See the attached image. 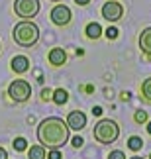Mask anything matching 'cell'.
<instances>
[{
  "label": "cell",
  "mask_w": 151,
  "mask_h": 159,
  "mask_svg": "<svg viewBox=\"0 0 151 159\" xmlns=\"http://www.w3.org/2000/svg\"><path fill=\"white\" fill-rule=\"evenodd\" d=\"M47 59H49V63L53 67H61V65H65V61H67V53H65L63 47H53V49L47 53Z\"/></svg>",
  "instance_id": "9"
},
{
  "label": "cell",
  "mask_w": 151,
  "mask_h": 159,
  "mask_svg": "<svg viewBox=\"0 0 151 159\" xmlns=\"http://www.w3.org/2000/svg\"><path fill=\"white\" fill-rule=\"evenodd\" d=\"M149 159H151V153H149Z\"/></svg>",
  "instance_id": "31"
},
{
  "label": "cell",
  "mask_w": 151,
  "mask_h": 159,
  "mask_svg": "<svg viewBox=\"0 0 151 159\" xmlns=\"http://www.w3.org/2000/svg\"><path fill=\"white\" fill-rule=\"evenodd\" d=\"M104 35H106V38H108V39H116V38H118V35H120V32H118V30H116V28H108V30H106V32H104Z\"/></svg>",
  "instance_id": "19"
},
{
  "label": "cell",
  "mask_w": 151,
  "mask_h": 159,
  "mask_svg": "<svg viewBox=\"0 0 151 159\" xmlns=\"http://www.w3.org/2000/svg\"><path fill=\"white\" fill-rule=\"evenodd\" d=\"M51 100L55 102V104H59V106H63L65 102L69 100V93L65 89H57V90H53V94H51Z\"/></svg>",
  "instance_id": "14"
},
{
  "label": "cell",
  "mask_w": 151,
  "mask_h": 159,
  "mask_svg": "<svg viewBox=\"0 0 151 159\" xmlns=\"http://www.w3.org/2000/svg\"><path fill=\"white\" fill-rule=\"evenodd\" d=\"M47 159H61V151H59V149H51L49 153H47Z\"/></svg>",
  "instance_id": "21"
},
{
  "label": "cell",
  "mask_w": 151,
  "mask_h": 159,
  "mask_svg": "<svg viewBox=\"0 0 151 159\" xmlns=\"http://www.w3.org/2000/svg\"><path fill=\"white\" fill-rule=\"evenodd\" d=\"M8 96L14 102H18V104L28 102L29 96H32V84L28 81H24V79H16V81H12L10 87H8Z\"/></svg>",
  "instance_id": "4"
},
{
  "label": "cell",
  "mask_w": 151,
  "mask_h": 159,
  "mask_svg": "<svg viewBox=\"0 0 151 159\" xmlns=\"http://www.w3.org/2000/svg\"><path fill=\"white\" fill-rule=\"evenodd\" d=\"M147 132H149V136H151V120L147 122Z\"/></svg>",
  "instance_id": "27"
},
{
  "label": "cell",
  "mask_w": 151,
  "mask_h": 159,
  "mask_svg": "<svg viewBox=\"0 0 151 159\" xmlns=\"http://www.w3.org/2000/svg\"><path fill=\"white\" fill-rule=\"evenodd\" d=\"M92 136H94V139L98 143H104V145L106 143H114L120 138V126L110 118H102V120H98L94 124Z\"/></svg>",
  "instance_id": "3"
},
{
  "label": "cell",
  "mask_w": 151,
  "mask_h": 159,
  "mask_svg": "<svg viewBox=\"0 0 151 159\" xmlns=\"http://www.w3.org/2000/svg\"><path fill=\"white\" fill-rule=\"evenodd\" d=\"M140 49H141L143 55L151 57V26L145 28V30L140 34Z\"/></svg>",
  "instance_id": "11"
},
{
  "label": "cell",
  "mask_w": 151,
  "mask_h": 159,
  "mask_svg": "<svg viewBox=\"0 0 151 159\" xmlns=\"http://www.w3.org/2000/svg\"><path fill=\"white\" fill-rule=\"evenodd\" d=\"M67 126H69V130H75V132H81L87 128V114L81 112V110H73V112H69L67 116Z\"/></svg>",
  "instance_id": "8"
},
{
  "label": "cell",
  "mask_w": 151,
  "mask_h": 159,
  "mask_svg": "<svg viewBox=\"0 0 151 159\" xmlns=\"http://www.w3.org/2000/svg\"><path fill=\"white\" fill-rule=\"evenodd\" d=\"M75 2H77L78 6H87V4H90V0H75Z\"/></svg>",
  "instance_id": "26"
},
{
  "label": "cell",
  "mask_w": 151,
  "mask_h": 159,
  "mask_svg": "<svg viewBox=\"0 0 151 159\" xmlns=\"http://www.w3.org/2000/svg\"><path fill=\"white\" fill-rule=\"evenodd\" d=\"M108 159H126V155H124V151H120V149H114V151H110V155H108Z\"/></svg>",
  "instance_id": "20"
},
{
  "label": "cell",
  "mask_w": 151,
  "mask_h": 159,
  "mask_svg": "<svg viewBox=\"0 0 151 159\" xmlns=\"http://www.w3.org/2000/svg\"><path fill=\"white\" fill-rule=\"evenodd\" d=\"M12 145H14V149H16V151H26V149H28V142H26V138H16Z\"/></svg>",
  "instance_id": "17"
},
{
  "label": "cell",
  "mask_w": 151,
  "mask_h": 159,
  "mask_svg": "<svg viewBox=\"0 0 151 159\" xmlns=\"http://www.w3.org/2000/svg\"><path fill=\"white\" fill-rule=\"evenodd\" d=\"M39 0H14V12L22 20H29L39 14Z\"/></svg>",
  "instance_id": "5"
},
{
  "label": "cell",
  "mask_w": 151,
  "mask_h": 159,
  "mask_svg": "<svg viewBox=\"0 0 151 159\" xmlns=\"http://www.w3.org/2000/svg\"><path fill=\"white\" fill-rule=\"evenodd\" d=\"M124 16V6L118 2V0H110V2H106L102 6V18L108 22H118L122 20Z\"/></svg>",
  "instance_id": "7"
},
{
  "label": "cell",
  "mask_w": 151,
  "mask_h": 159,
  "mask_svg": "<svg viewBox=\"0 0 151 159\" xmlns=\"http://www.w3.org/2000/svg\"><path fill=\"white\" fill-rule=\"evenodd\" d=\"M84 34H87V38L88 39H98L100 35H102V28H100V24H96V22H90L87 30H84Z\"/></svg>",
  "instance_id": "12"
},
{
  "label": "cell",
  "mask_w": 151,
  "mask_h": 159,
  "mask_svg": "<svg viewBox=\"0 0 151 159\" xmlns=\"http://www.w3.org/2000/svg\"><path fill=\"white\" fill-rule=\"evenodd\" d=\"M47 157V151L43 145H32L28 149V159H45Z\"/></svg>",
  "instance_id": "13"
},
{
  "label": "cell",
  "mask_w": 151,
  "mask_h": 159,
  "mask_svg": "<svg viewBox=\"0 0 151 159\" xmlns=\"http://www.w3.org/2000/svg\"><path fill=\"white\" fill-rule=\"evenodd\" d=\"M0 49H2V43H0Z\"/></svg>",
  "instance_id": "30"
},
{
  "label": "cell",
  "mask_w": 151,
  "mask_h": 159,
  "mask_svg": "<svg viewBox=\"0 0 151 159\" xmlns=\"http://www.w3.org/2000/svg\"><path fill=\"white\" fill-rule=\"evenodd\" d=\"M38 142L45 149H61L69 142V126L59 116H49L38 126Z\"/></svg>",
  "instance_id": "1"
},
{
  "label": "cell",
  "mask_w": 151,
  "mask_h": 159,
  "mask_svg": "<svg viewBox=\"0 0 151 159\" xmlns=\"http://www.w3.org/2000/svg\"><path fill=\"white\" fill-rule=\"evenodd\" d=\"M12 39L16 41L20 47H33L35 43L39 41V28L35 26L32 20H22L18 22L14 30H12Z\"/></svg>",
  "instance_id": "2"
},
{
  "label": "cell",
  "mask_w": 151,
  "mask_h": 159,
  "mask_svg": "<svg viewBox=\"0 0 151 159\" xmlns=\"http://www.w3.org/2000/svg\"><path fill=\"white\" fill-rule=\"evenodd\" d=\"M140 93H141V98L151 104V77H147L145 81L141 83V87H140Z\"/></svg>",
  "instance_id": "15"
},
{
  "label": "cell",
  "mask_w": 151,
  "mask_h": 159,
  "mask_svg": "<svg viewBox=\"0 0 151 159\" xmlns=\"http://www.w3.org/2000/svg\"><path fill=\"white\" fill-rule=\"evenodd\" d=\"M128 148H130L131 151H140V149L143 148V139H141L140 136H131V138L128 139Z\"/></svg>",
  "instance_id": "16"
},
{
  "label": "cell",
  "mask_w": 151,
  "mask_h": 159,
  "mask_svg": "<svg viewBox=\"0 0 151 159\" xmlns=\"http://www.w3.org/2000/svg\"><path fill=\"white\" fill-rule=\"evenodd\" d=\"M51 94H53V90L43 89V93H41V98H43V100H49V98H51Z\"/></svg>",
  "instance_id": "23"
},
{
  "label": "cell",
  "mask_w": 151,
  "mask_h": 159,
  "mask_svg": "<svg viewBox=\"0 0 151 159\" xmlns=\"http://www.w3.org/2000/svg\"><path fill=\"white\" fill-rule=\"evenodd\" d=\"M134 118H135L137 124H145V122H147V112H143V110H137Z\"/></svg>",
  "instance_id": "18"
},
{
  "label": "cell",
  "mask_w": 151,
  "mask_h": 159,
  "mask_svg": "<svg viewBox=\"0 0 151 159\" xmlns=\"http://www.w3.org/2000/svg\"><path fill=\"white\" fill-rule=\"evenodd\" d=\"M49 2H61V0H49Z\"/></svg>",
  "instance_id": "29"
},
{
  "label": "cell",
  "mask_w": 151,
  "mask_h": 159,
  "mask_svg": "<svg viewBox=\"0 0 151 159\" xmlns=\"http://www.w3.org/2000/svg\"><path fill=\"white\" fill-rule=\"evenodd\" d=\"M73 145H75V148H82V145H84V142H82V138H81V136H77V138H73Z\"/></svg>",
  "instance_id": "22"
},
{
  "label": "cell",
  "mask_w": 151,
  "mask_h": 159,
  "mask_svg": "<svg viewBox=\"0 0 151 159\" xmlns=\"http://www.w3.org/2000/svg\"><path fill=\"white\" fill-rule=\"evenodd\" d=\"M92 114H94V116H102V108H100V106H94V108H92Z\"/></svg>",
  "instance_id": "24"
},
{
  "label": "cell",
  "mask_w": 151,
  "mask_h": 159,
  "mask_svg": "<svg viewBox=\"0 0 151 159\" xmlns=\"http://www.w3.org/2000/svg\"><path fill=\"white\" fill-rule=\"evenodd\" d=\"M10 67H12V71H14V73L22 75V73H26L29 69V59L26 57V55H16V57L12 59Z\"/></svg>",
  "instance_id": "10"
},
{
  "label": "cell",
  "mask_w": 151,
  "mask_h": 159,
  "mask_svg": "<svg viewBox=\"0 0 151 159\" xmlns=\"http://www.w3.org/2000/svg\"><path fill=\"white\" fill-rule=\"evenodd\" d=\"M130 159H141V157L140 155H134V157H130Z\"/></svg>",
  "instance_id": "28"
},
{
  "label": "cell",
  "mask_w": 151,
  "mask_h": 159,
  "mask_svg": "<svg viewBox=\"0 0 151 159\" xmlns=\"http://www.w3.org/2000/svg\"><path fill=\"white\" fill-rule=\"evenodd\" d=\"M0 159H8V151L4 148H0Z\"/></svg>",
  "instance_id": "25"
},
{
  "label": "cell",
  "mask_w": 151,
  "mask_h": 159,
  "mask_svg": "<svg viewBox=\"0 0 151 159\" xmlns=\"http://www.w3.org/2000/svg\"><path fill=\"white\" fill-rule=\"evenodd\" d=\"M118 2H120V0H118Z\"/></svg>",
  "instance_id": "32"
},
{
  "label": "cell",
  "mask_w": 151,
  "mask_h": 159,
  "mask_svg": "<svg viewBox=\"0 0 151 159\" xmlns=\"http://www.w3.org/2000/svg\"><path fill=\"white\" fill-rule=\"evenodd\" d=\"M49 18H51V22L55 24V26L63 28V26H69V22H71V18H73V14H71V8H69V6L57 4L55 8L51 10Z\"/></svg>",
  "instance_id": "6"
}]
</instances>
